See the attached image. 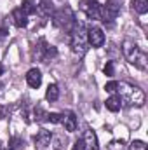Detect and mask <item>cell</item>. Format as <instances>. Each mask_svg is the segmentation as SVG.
I'll list each match as a JSON object with an SVG mask.
<instances>
[{
	"instance_id": "obj_1",
	"label": "cell",
	"mask_w": 148,
	"mask_h": 150,
	"mask_svg": "<svg viewBox=\"0 0 148 150\" xmlns=\"http://www.w3.org/2000/svg\"><path fill=\"white\" fill-rule=\"evenodd\" d=\"M117 93H118L122 103H125L127 107H143L145 105V93L138 86H132L127 82H118Z\"/></svg>"
},
{
	"instance_id": "obj_2",
	"label": "cell",
	"mask_w": 148,
	"mask_h": 150,
	"mask_svg": "<svg viewBox=\"0 0 148 150\" xmlns=\"http://www.w3.org/2000/svg\"><path fill=\"white\" fill-rule=\"evenodd\" d=\"M122 52H124L125 59H127L131 65H134V67L140 68V70H147V67H148L147 52H145L136 42H132V40H124V44H122Z\"/></svg>"
},
{
	"instance_id": "obj_3",
	"label": "cell",
	"mask_w": 148,
	"mask_h": 150,
	"mask_svg": "<svg viewBox=\"0 0 148 150\" xmlns=\"http://www.w3.org/2000/svg\"><path fill=\"white\" fill-rule=\"evenodd\" d=\"M70 33H72V51L77 56H84L87 52V28L77 21Z\"/></svg>"
},
{
	"instance_id": "obj_4",
	"label": "cell",
	"mask_w": 148,
	"mask_h": 150,
	"mask_svg": "<svg viewBox=\"0 0 148 150\" xmlns=\"http://www.w3.org/2000/svg\"><path fill=\"white\" fill-rule=\"evenodd\" d=\"M52 21H54V25H56L58 28H63V30L68 32V33L73 30L75 23H77L73 11H72L70 7H63V9L56 11V12L52 14Z\"/></svg>"
},
{
	"instance_id": "obj_5",
	"label": "cell",
	"mask_w": 148,
	"mask_h": 150,
	"mask_svg": "<svg viewBox=\"0 0 148 150\" xmlns=\"http://www.w3.org/2000/svg\"><path fill=\"white\" fill-rule=\"evenodd\" d=\"M80 9L89 19H103V5L98 0H82Z\"/></svg>"
},
{
	"instance_id": "obj_6",
	"label": "cell",
	"mask_w": 148,
	"mask_h": 150,
	"mask_svg": "<svg viewBox=\"0 0 148 150\" xmlns=\"http://www.w3.org/2000/svg\"><path fill=\"white\" fill-rule=\"evenodd\" d=\"M120 14V2L118 0H108L103 5V19L105 21H113Z\"/></svg>"
},
{
	"instance_id": "obj_7",
	"label": "cell",
	"mask_w": 148,
	"mask_h": 150,
	"mask_svg": "<svg viewBox=\"0 0 148 150\" xmlns=\"http://www.w3.org/2000/svg\"><path fill=\"white\" fill-rule=\"evenodd\" d=\"M87 44L92 45V47H101L105 44V33L101 28H87Z\"/></svg>"
},
{
	"instance_id": "obj_8",
	"label": "cell",
	"mask_w": 148,
	"mask_h": 150,
	"mask_svg": "<svg viewBox=\"0 0 148 150\" xmlns=\"http://www.w3.org/2000/svg\"><path fill=\"white\" fill-rule=\"evenodd\" d=\"M40 45L42 47H38V58L44 61V63H49L52 58H56L58 56V51H56V47H52V45H49L44 38L40 40Z\"/></svg>"
},
{
	"instance_id": "obj_9",
	"label": "cell",
	"mask_w": 148,
	"mask_h": 150,
	"mask_svg": "<svg viewBox=\"0 0 148 150\" xmlns=\"http://www.w3.org/2000/svg\"><path fill=\"white\" fill-rule=\"evenodd\" d=\"M51 140H52V133L47 131V129H40V131H37V134L33 136L35 145H38L40 149H45L47 145H51Z\"/></svg>"
},
{
	"instance_id": "obj_10",
	"label": "cell",
	"mask_w": 148,
	"mask_h": 150,
	"mask_svg": "<svg viewBox=\"0 0 148 150\" xmlns=\"http://www.w3.org/2000/svg\"><path fill=\"white\" fill-rule=\"evenodd\" d=\"M26 82H28V86L33 87V89L40 87V84H42V74H40V70H38V68L28 70V74H26Z\"/></svg>"
},
{
	"instance_id": "obj_11",
	"label": "cell",
	"mask_w": 148,
	"mask_h": 150,
	"mask_svg": "<svg viewBox=\"0 0 148 150\" xmlns=\"http://www.w3.org/2000/svg\"><path fill=\"white\" fill-rule=\"evenodd\" d=\"M82 140H84L85 150H99V147H98V138H96V134H94L92 129H87L84 133V138Z\"/></svg>"
},
{
	"instance_id": "obj_12",
	"label": "cell",
	"mask_w": 148,
	"mask_h": 150,
	"mask_svg": "<svg viewBox=\"0 0 148 150\" xmlns=\"http://www.w3.org/2000/svg\"><path fill=\"white\" fill-rule=\"evenodd\" d=\"M12 23H14L18 28H25V26L28 25V16L23 12L21 7H18V9L12 11Z\"/></svg>"
},
{
	"instance_id": "obj_13",
	"label": "cell",
	"mask_w": 148,
	"mask_h": 150,
	"mask_svg": "<svg viewBox=\"0 0 148 150\" xmlns=\"http://www.w3.org/2000/svg\"><path fill=\"white\" fill-rule=\"evenodd\" d=\"M61 124L65 126V129H66L68 133H73L75 129H77V115H75L73 112H68L66 115H63Z\"/></svg>"
},
{
	"instance_id": "obj_14",
	"label": "cell",
	"mask_w": 148,
	"mask_h": 150,
	"mask_svg": "<svg viewBox=\"0 0 148 150\" xmlns=\"http://www.w3.org/2000/svg\"><path fill=\"white\" fill-rule=\"evenodd\" d=\"M120 107H122V100H120L118 94H111L110 98L106 100V108H108L110 112H118Z\"/></svg>"
},
{
	"instance_id": "obj_15",
	"label": "cell",
	"mask_w": 148,
	"mask_h": 150,
	"mask_svg": "<svg viewBox=\"0 0 148 150\" xmlns=\"http://www.w3.org/2000/svg\"><path fill=\"white\" fill-rule=\"evenodd\" d=\"M37 12L42 16H51V12H52L51 0H40V4H37Z\"/></svg>"
},
{
	"instance_id": "obj_16",
	"label": "cell",
	"mask_w": 148,
	"mask_h": 150,
	"mask_svg": "<svg viewBox=\"0 0 148 150\" xmlns=\"http://www.w3.org/2000/svg\"><path fill=\"white\" fill-rule=\"evenodd\" d=\"M21 9L26 16H32L37 12V0H23L21 4Z\"/></svg>"
},
{
	"instance_id": "obj_17",
	"label": "cell",
	"mask_w": 148,
	"mask_h": 150,
	"mask_svg": "<svg viewBox=\"0 0 148 150\" xmlns=\"http://www.w3.org/2000/svg\"><path fill=\"white\" fill-rule=\"evenodd\" d=\"M59 98V87L56 84H49L47 91H45V100L47 101H56Z\"/></svg>"
},
{
	"instance_id": "obj_18",
	"label": "cell",
	"mask_w": 148,
	"mask_h": 150,
	"mask_svg": "<svg viewBox=\"0 0 148 150\" xmlns=\"http://www.w3.org/2000/svg\"><path fill=\"white\" fill-rule=\"evenodd\" d=\"M131 5H132V11H136L138 14H147L148 12V0H132Z\"/></svg>"
},
{
	"instance_id": "obj_19",
	"label": "cell",
	"mask_w": 148,
	"mask_h": 150,
	"mask_svg": "<svg viewBox=\"0 0 148 150\" xmlns=\"http://www.w3.org/2000/svg\"><path fill=\"white\" fill-rule=\"evenodd\" d=\"M9 150H25V142H23V138H19V136H14V138H11L9 140Z\"/></svg>"
},
{
	"instance_id": "obj_20",
	"label": "cell",
	"mask_w": 148,
	"mask_h": 150,
	"mask_svg": "<svg viewBox=\"0 0 148 150\" xmlns=\"http://www.w3.org/2000/svg\"><path fill=\"white\" fill-rule=\"evenodd\" d=\"M33 117H35V120H38V122H44V120H47V112H45L42 107H35Z\"/></svg>"
},
{
	"instance_id": "obj_21",
	"label": "cell",
	"mask_w": 148,
	"mask_h": 150,
	"mask_svg": "<svg viewBox=\"0 0 148 150\" xmlns=\"http://www.w3.org/2000/svg\"><path fill=\"white\" fill-rule=\"evenodd\" d=\"M106 150H125V142L124 140H113L108 143Z\"/></svg>"
},
{
	"instance_id": "obj_22",
	"label": "cell",
	"mask_w": 148,
	"mask_h": 150,
	"mask_svg": "<svg viewBox=\"0 0 148 150\" xmlns=\"http://www.w3.org/2000/svg\"><path fill=\"white\" fill-rule=\"evenodd\" d=\"M61 120H63V115L61 113H47V122H51V124H61Z\"/></svg>"
},
{
	"instance_id": "obj_23",
	"label": "cell",
	"mask_w": 148,
	"mask_h": 150,
	"mask_svg": "<svg viewBox=\"0 0 148 150\" xmlns=\"http://www.w3.org/2000/svg\"><path fill=\"white\" fill-rule=\"evenodd\" d=\"M117 87H118V82L117 80H110V82L105 84V91L110 93V94H115L117 93Z\"/></svg>"
},
{
	"instance_id": "obj_24",
	"label": "cell",
	"mask_w": 148,
	"mask_h": 150,
	"mask_svg": "<svg viewBox=\"0 0 148 150\" xmlns=\"http://www.w3.org/2000/svg\"><path fill=\"white\" fill-rule=\"evenodd\" d=\"M129 150H147V145H145V142H141V140H134V142H131Z\"/></svg>"
},
{
	"instance_id": "obj_25",
	"label": "cell",
	"mask_w": 148,
	"mask_h": 150,
	"mask_svg": "<svg viewBox=\"0 0 148 150\" xmlns=\"http://www.w3.org/2000/svg\"><path fill=\"white\" fill-rule=\"evenodd\" d=\"M103 72H105V75H108V77H113V74H115V63L113 61H106Z\"/></svg>"
},
{
	"instance_id": "obj_26",
	"label": "cell",
	"mask_w": 148,
	"mask_h": 150,
	"mask_svg": "<svg viewBox=\"0 0 148 150\" xmlns=\"http://www.w3.org/2000/svg\"><path fill=\"white\" fill-rule=\"evenodd\" d=\"M52 138H54V149L56 150H63L65 143H66V140L63 142V136H52Z\"/></svg>"
},
{
	"instance_id": "obj_27",
	"label": "cell",
	"mask_w": 148,
	"mask_h": 150,
	"mask_svg": "<svg viewBox=\"0 0 148 150\" xmlns=\"http://www.w3.org/2000/svg\"><path fill=\"white\" fill-rule=\"evenodd\" d=\"M73 150H85V145H84V140H77L73 145Z\"/></svg>"
},
{
	"instance_id": "obj_28",
	"label": "cell",
	"mask_w": 148,
	"mask_h": 150,
	"mask_svg": "<svg viewBox=\"0 0 148 150\" xmlns=\"http://www.w3.org/2000/svg\"><path fill=\"white\" fill-rule=\"evenodd\" d=\"M5 37H7V30H5V28H0V42H2Z\"/></svg>"
},
{
	"instance_id": "obj_29",
	"label": "cell",
	"mask_w": 148,
	"mask_h": 150,
	"mask_svg": "<svg viewBox=\"0 0 148 150\" xmlns=\"http://www.w3.org/2000/svg\"><path fill=\"white\" fill-rule=\"evenodd\" d=\"M4 74V67H2V63H0V75Z\"/></svg>"
},
{
	"instance_id": "obj_30",
	"label": "cell",
	"mask_w": 148,
	"mask_h": 150,
	"mask_svg": "<svg viewBox=\"0 0 148 150\" xmlns=\"http://www.w3.org/2000/svg\"><path fill=\"white\" fill-rule=\"evenodd\" d=\"M0 150H4V145H2V142H0Z\"/></svg>"
}]
</instances>
